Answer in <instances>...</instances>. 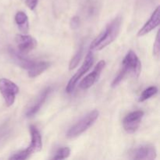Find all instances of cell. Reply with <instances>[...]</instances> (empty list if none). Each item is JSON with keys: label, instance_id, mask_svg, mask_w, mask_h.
Returning a JSON list of instances; mask_svg holds the SVG:
<instances>
[{"label": "cell", "instance_id": "6da1fadb", "mask_svg": "<svg viewBox=\"0 0 160 160\" xmlns=\"http://www.w3.org/2000/svg\"><path fill=\"white\" fill-rule=\"evenodd\" d=\"M122 24V17H115L98 37L94 39L90 45L91 50H102L112 43L120 33Z\"/></svg>", "mask_w": 160, "mask_h": 160}, {"label": "cell", "instance_id": "7a4b0ae2", "mask_svg": "<svg viewBox=\"0 0 160 160\" xmlns=\"http://www.w3.org/2000/svg\"><path fill=\"white\" fill-rule=\"evenodd\" d=\"M141 70H142V63L139 58L134 52L129 51L123 59L121 70L112 81V87L115 88L120 84L128 73H132L135 78H138Z\"/></svg>", "mask_w": 160, "mask_h": 160}, {"label": "cell", "instance_id": "3957f363", "mask_svg": "<svg viewBox=\"0 0 160 160\" xmlns=\"http://www.w3.org/2000/svg\"><path fill=\"white\" fill-rule=\"evenodd\" d=\"M30 132L31 136V142L30 146L26 149L15 153L9 157V159L15 160H24L28 159L33 153L40 152L42 148V135L39 132L38 129L34 125L30 127Z\"/></svg>", "mask_w": 160, "mask_h": 160}, {"label": "cell", "instance_id": "277c9868", "mask_svg": "<svg viewBox=\"0 0 160 160\" xmlns=\"http://www.w3.org/2000/svg\"><path fill=\"white\" fill-rule=\"evenodd\" d=\"M98 116H99V112L98 110H93L88 112L87 115L82 117L79 121L77 122L69 129L67 133V137L72 139L81 135L95 123L97 119L98 118Z\"/></svg>", "mask_w": 160, "mask_h": 160}, {"label": "cell", "instance_id": "5b68a950", "mask_svg": "<svg viewBox=\"0 0 160 160\" xmlns=\"http://www.w3.org/2000/svg\"><path fill=\"white\" fill-rule=\"evenodd\" d=\"M0 93L7 106H11L15 102L16 95L19 93V88L15 83L6 78L0 79Z\"/></svg>", "mask_w": 160, "mask_h": 160}, {"label": "cell", "instance_id": "8992f818", "mask_svg": "<svg viewBox=\"0 0 160 160\" xmlns=\"http://www.w3.org/2000/svg\"><path fill=\"white\" fill-rule=\"evenodd\" d=\"M94 62V56L92 54V52H88V54L87 55L85 58V60L83 62L82 66L81 67V68L77 71V73L73 75L71 78V79L69 81L68 84H67V87H66V92L67 93H71L72 92L74 89L75 86H76L77 83L78 82L80 79L90 70L91 67H92Z\"/></svg>", "mask_w": 160, "mask_h": 160}, {"label": "cell", "instance_id": "52a82bcc", "mask_svg": "<svg viewBox=\"0 0 160 160\" xmlns=\"http://www.w3.org/2000/svg\"><path fill=\"white\" fill-rule=\"evenodd\" d=\"M144 117L143 111H134L124 117L123 121V128L129 134H133L138 129L141 121Z\"/></svg>", "mask_w": 160, "mask_h": 160}, {"label": "cell", "instance_id": "ba28073f", "mask_svg": "<svg viewBox=\"0 0 160 160\" xmlns=\"http://www.w3.org/2000/svg\"><path fill=\"white\" fill-rule=\"evenodd\" d=\"M105 67H106V62L104 60L99 61L98 64L95 67L93 71L91 73H89L88 76H86L81 81L80 88L83 89V90H86V89H88L89 88L94 85V84H95L96 81L98 80V78H99L102 71L105 68Z\"/></svg>", "mask_w": 160, "mask_h": 160}, {"label": "cell", "instance_id": "9c48e42d", "mask_svg": "<svg viewBox=\"0 0 160 160\" xmlns=\"http://www.w3.org/2000/svg\"><path fill=\"white\" fill-rule=\"evenodd\" d=\"M131 159L139 160H152L156 158V150L152 145H142L133 150Z\"/></svg>", "mask_w": 160, "mask_h": 160}, {"label": "cell", "instance_id": "30bf717a", "mask_svg": "<svg viewBox=\"0 0 160 160\" xmlns=\"http://www.w3.org/2000/svg\"><path fill=\"white\" fill-rule=\"evenodd\" d=\"M17 47L21 54H27L37 46V41L31 35L18 34L16 37Z\"/></svg>", "mask_w": 160, "mask_h": 160}, {"label": "cell", "instance_id": "8fae6325", "mask_svg": "<svg viewBox=\"0 0 160 160\" xmlns=\"http://www.w3.org/2000/svg\"><path fill=\"white\" fill-rule=\"evenodd\" d=\"M52 92V88L48 87L46 88L45 89H44L42 92L40 93V95L37 97L35 101L32 103L31 106L28 108V109L26 112V116L27 117H32L40 110V109L42 108V106H43V104L45 103V102L46 101L47 98H48V95L50 94V92Z\"/></svg>", "mask_w": 160, "mask_h": 160}, {"label": "cell", "instance_id": "7c38bea8", "mask_svg": "<svg viewBox=\"0 0 160 160\" xmlns=\"http://www.w3.org/2000/svg\"><path fill=\"white\" fill-rule=\"evenodd\" d=\"M159 17H160V6H157L156 9L153 12L152 15L151 16L149 20L145 23V24L140 29V31L138 33V37L145 35L151 32L152 30L157 28L159 25Z\"/></svg>", "mask_w": 160, "mask_h": 160}, {"label": "cell", "instance_id": "4fadbf2b", "mask_svg": "<svg viewBox=\"0 0 160 160\" xmlns=\"http://www.w3.org/2000/svg\"><path fill=\"white\" fill-rule=\"evenodd\" d=\"M9 54L10 55V57L12 59V61L17 65L20 66V67L26 69V70H30L36 62L34 61H32L31 59H28L27 58L23 57L21 53L16 52L12 48H9Z\"/></svg>", "mask_w": 160, "mask_h": 160}, {"label": "cell", "instance_id": "5bb4252c", "mask_svg": "<svg viewBox=\"0 0 160 160\" xmlns=\"http://www.w3.org/2000/svg\"><path fill=\"white\" fill-rule=\"evenodd\" d=\"M50 66V63L48 62H36L34 65L28 70V76L31 78H37L40 74H42L45 70H46Z\"/></svg>", "mask_w": 160, "mask_h": 160}, {"label": "cell", "instance_id": "9a60e30c", "mask_svg": "<svg viewBox=\"0 0 160 160\" xmlns=\"http://www.w3.org/2000/svg\"><path fill=\"white\" fill-rule=\"evenodd\" d=\"M15 21L21 32H28L29 29V23H28V16L24 12L20 11L17 12L15 16Z\"/></svg>", "mask_w": 160, "mask_h": 160}, {"label": "cell", "instance_id": "2e32d148", "mask_svg": "<svg viewBox=\"0 0 160 160\" xmlns=\"http://www.w3.org/2000/svg\"><path fill=\"white\" fill-rule=\"evenodd\" d=\"M157 87H156V86H151V87L145 89V90L142 92V93L141 94L140 97H139L138 98V102H143L148 100V98L152 97L153 95H155L156 94H157Z\"/></svg>", "mask_w": 160, "mask_h": 160}, {"label": "cell", "instance_id": "e0dca14e", "mask_svg": "<svg viewBox=\"0 0 160 160\" xmlns=\"http://www.w3.org/2000/svg\"><path fill=\"white\" fill-rule=\"evenodd\" d=\"M83 49H84L83 45H81V47L79 48L78 51L77 52L76 54L74 55V56H73V57L72 58L71 60H70V65H69V69H70V70L74 69L75 67L79 64L80 61H81V58H82V56H83Z\"/></svg>", "mask_w": 160, "mask_h": 160}, {"label": "cell", "instance_id": "ac0fdd59", "mask_svg": "<svg viewBox=\"0 0 160 160\" xmlns=\"http://www.w3.org/2000/svg\"><path fill=\"white\" fill-rule=\"evenodd\" d=\"M70 155V149L68 147H62L59 148L56 152L52 159H65L68 158Z\"/></svg>", "mask_w": 160, "mask_h": 160}, {"label": "cell", "instance_id": "d6986e66", "mask_svg": "<svg viewBox=\"0 0 160 160\" xmlns=\"http://www.w3.org/2000/svg\"><path fill=\"white\" fill-rule=\"evenodd\" d=\"M10 128L8 124H3L0 127V142H3L10 133Z\"/></svg>", "mask_w": 160, "mask_h": 160}, {"label": "cell", "instance_id": "ffe728a7", "mask_svg": "<svg viewBox=\"0 0 160 160\" xmlns=\"http://www.w3.org/2000/svg\"><path fill=\"white\" fill-rule=\"evenodd\" d=\"M160 52V45H159V31H158L157 34H156V38L154 42V45H153V55L155 56H159Z\"/></svg>", "mask_w": 160, "mask_h": 160}, {"label": "cell", "instance_id": "44dd1931", "mask_svg": "<svg viewBox=\"0 0 160 160\" xmlns=\"http://www.w3.org/2000/svg\"><path fill=\"white\" fill-rule=\"evenodd\" d=\"M80 25V19L78 16L72 17L71 20H70V28L72 29H77Z\"/></svg>", "mask_w": 160, "mask_h": 160}, {"label": "cell", "instance_id": "7402d4cb", "mask_svg": "<svg viewBox=\"0 0 160 160\" xmlns=\"http://www.w3.org/2000/svg\"><path fill=\"white\" fill-rule=\"evenodd\" d=\"M38 2V0H25L27 6L31 10L35 9V8L37 7Z\"/></svg>", "mask_w": 160, "mask_h": 160}]
</instances>
